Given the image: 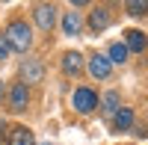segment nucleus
I'll use <instances>...</instances> for the list:
<instances>
[{"instance_id": "nucleus-6", "label": "nucleus", "mask_w": 148, "mask_h": 145, "mask_svg": "<svg viewBox=\"0 0 148 145\" xmlns=\"http://www.w3.org/2000/svg\"><path fill=\"white\" fill-rule=\"evenodd\" d=\"M110 56H101V53H95L92 59H89V71H92V77H98V80H104V77H110Z\"/></svg>"}, {"instance_id": "nucleus-11", "label": "nucleus", "mask_w": 148, "mask_h": 145, "mask_svg": "<svg viewBox=\"0 0 148 145\" xmlns=\"http://www.w3.org/2000/svg\"><path fill=\"white\" fill-rule=\"evenodd\" d=\"M62 68H65V74H80V68H83V56L80 53H65L62 56Z\"/></svg>"}, {"instance_id": "nucleus-12", "label": "nucleus", "mask_w": 148, "mask_h": 145, "mask_svg": "<svg viewBox=\"0 0 148 145\" xmlns=\"http://www.w3.org/2000/svg\"><path fill=\"white\" fill-rule=\"evenodd\" d=\"M62 30H65V36H77L80 33V15H77V12H68V15H65Z\"/></svg>"}, {"instance_id": "nucleus-7", "label": "nucleus", "mask_w": 148, "mask_h": 145, "mask_svg": "<svg viewBox=\"0 0 148 145\" xmlns=\"http://www.w3.org/2000/svg\"><path fill=\"white\" fill-rule=\"evenodd\" d=\"M6 145H36V139H33V130H27L24 124L12 127V130H9V139H6Z\"/></svg>"}, {"instance_id": "nucleus-5", "label": "nucleus", "mask_w": 148, "mask_h": 145, "mask_svg": "<svg viewBox=\"0 0 148 145\" xmlns=\"http://www.w3.org/2000/svg\"><path fill=\"white\" fill-rule=\"evenodd\" d=\"M110 27V9L107 6H95L92 9V15H89V30L92 33H101Z\"/></svg>"}, {"instance_id": "nucleus-17", "label": "nucleus", "mask_w": 148, "mask_h": 145, "mask_svg": "<svg viewBox=\"0 0 148 145\" xmlns=\"http://www.w3.org/2000/svg\"><path fill=\"white\" fill-rule=\"evenodd\" d=\"M0 127H3V122H0ZM0 142H3V130H0Z\"/></svg>"}, {"instance_id": "nucleus-15", "label": "nucleus", "mask_w": 148, "mask_h": 145, "mask_svg": "<svg viewBox=\"0 0 148 145\" xmlns=\"http://www.w3.org/2000/svg\"><path fill=\"white\" fill-rule=\"evenodd\" d=\"M125 9L130 12V15H136V18H139V15H145V12H148V3H136V0H133V3H127Z\"/></svg>"}, {"instance_id": "nucleus-13", "label": "nucleus", "mask_w": 148, "mask_h": 145, "mask_svg": "<svg viewBox=\"0 0 148 145\" xmlns=\"http://www.w3.org/2000/svg\"><path fill=\"white\" fill-rule=\"evenodd\" d=\"M127 44H121V42H116V44H110V62H125V59H127Z\"/></svg>"}, {"instance_id": "nucleus-14", "label": "nucleus", "mask_w": 148, "mask_h": 145, "mask_svg": "<svg viewBox=\"0 0 148 145\" xmlns=\"http://www.w3.org/2000/svg\"><path fill=\"white\" fill-rule=\"evenodd\" d=\"M104 113H119V92L104 95Z\"/></svg>"}, {"instance_id": "nucleus-1", "label": "nucleus", "mask_w": 148, "mask_h": 145, "mask_svg": "<svg viewBox=\"0 0 148 145\" xmlns=\"http://www.w3.org/2000/svg\"><path fill=\"white\" fill-rule=\"evenodd\" d=\"M6 42H9L12 51H27L33 44V33H30V27L24 21H12L9 30H6Z\"/></svg>"}, {"instance_id": "nucleus-3", "label": "nucleus", "mask_w": 148, "mask_h": 145, "mask_svg": "<svg viewBox=\"0 0 148 145\" xmlns=\"http://www.w3.org/2000/svg\"><path fill=\"white\" fill-rule=\"evenodd\" d=\"M30 104V92H27V83H15L9 89V110L12 113H24Z\"/></svg>"}, {"instance_id": "nucleus-10", "label": "nucleus", "mask_w": 148, "mask_h": 145, "mask_svg": "<svg viewBox=\"0 0 148 145\" xmlns=\"http://www.w3.org/2000/svg\"><path fill=\"white\" fill-rule=\"evenodd\" d=\"M130 124H133V113L127 110V107H119V113L113 116V127L121 133V130H130Z\"/></svg>"}, {"instance_id": "nucleus-8", "label": "nucleus", "mask_w": 148, "mask_h": 145, "mask_svg": "<svg viewBox=\"0 0 148 145\" xmlns=\"http://www.w3.org/2000/svg\"><path fill=\"white\" fill-rule=\"evenodd\" d=\"M21 74H24V80H27V83H39L42 74H45V68L36 62V59H27V62L21 65Z\"/></svg>"}, {"instance_id": "nucleus-16", "label": "nucleus", "mask_w": 148, "mask_h": 145, "mask_svg": "<svg viewBox=\"0 0 148 145\" xmlns=\"http://www.w3.org/2000/svg\"><path fill=\"white\" fill-rule=\"evenodd\" d=\"M6 53H9V42L0 39V59H6Z\"/></svg>"}, {"instance_id": "nucleus-9", "label": "nucleus", "mask_w": 148, "mask_h": 145, "mask_svg": "<svg viewBox=\"0 0 148 145\" xmlns=\"http://www.w3.org/2000/svg\"><path fill=\"white\" fill-rule=\"evenodd\" d=\"M125 36H127V51H136V53L145 51L148 39H145V33H142V30H127Z\"/></svg>"}, {"instance_id": "nucleus-4", "label": "nucleus", "mask_w": 148, "mask_h": 145, "mask_svg": "<svg viewBox=\"0 0 148 145\" xmlns=\"http://www.w3.org/2000/svg\"><path fill=\"white\" fill-rule=\"evenodd\" d=\"M36 24H39L42 30H53V24H56V6H51V3L36 6Z\"/></svg>"}, {"instance_id": "nucleus-2", "label": "nucleus", "mask_w": 148, "mask_h": 145, "mask_svg": "<svg viewBox=\"0 0 148 145\" xmlns=\"http://www.w3.org/2000/svg\"><path fill=\"white\" fill-rule=\"evenodd\" d=\"M71 107L77 113H92L95 107H98V95L92 92V89H86V86H80V89H74V95H71Z\"/></svg>"}]
</instances>
